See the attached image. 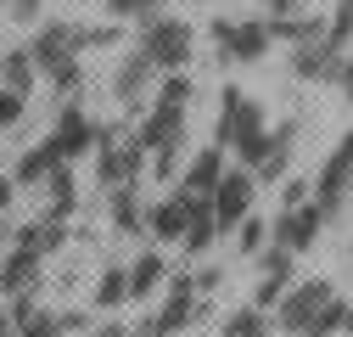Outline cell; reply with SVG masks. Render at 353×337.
Listing matches in <instances>:
<instances>
[{"instance_id":"cell-10","label":"cell","mask_w":353,"mask_h":337,"mask_svg":"<svg viewBox=\"0 0 353 337\" xmlns=\"http://www.w3.org/2000/svg\"><path fill=\"white\" fill-rule=\"evenodd\" d=\"M320 231H325L320 208H314V202H303V208H281V220L270 225V242H275V247H286L292 259H297V253H308V247L320 242Z\"/></svg>"},{"instance_id":"cell-7","label":"cell","mask_w":353,"mask_h":337,"mask_svg":"<svg viewBox=\"0 0 353 337\" xmlns=\"http://www.w3.org/2000/svg\"><path fill=\"white\" fill-rule=\"evenodd\" d=\"M292 270H297V259H292V253L286 247H263L258 253V287H252V309H263V315H270L281 298H286V292H292Z\"/></svg>"},{"instance_id":"cell-31","label":"cell","mask_w":353,"mask_h":337,"mask_svg":"<svg viewBox=\"0 0 353 337\" xmlns=\"http://www.w3.org/2000/svg\"><path fill=\"white\" fill-rule=\"evenodd\" d=\"M107 6H112V17H157L163 12V0H107Z\"/></svg>"},{"instance_id":"cell-26","label":"cell","mask_w":353,"mask_h":337,"mask_svg":"<svg viewBox=\"0 0 353 337\" xmlns=\"http://www.w3.org/2000/svg\"><path fill=\"white\" fill-rule=\"evenodd\" d=\"M270 34H275V39H286V46H303V39H320V34H325V23H320V17H275V23H270Z\"/></svg>"},{"instance_id":"cell-36","label":"cell","mask_w":353,"mask_h":337,"mask_svg":"<svg viewBox=\"0 0 353 337\" xmlns=\"http://www.w3.org/2000/svg\"><path fill=\"white\" fill-rule=\"evenodd\" d=\"M336 84H342V96H347V102H353V51H347V57H342V79H336Z\"/></svg>"},{"instance_id":"cell-35","label":"cell","mask_w":353,"mask_h":337,"mask_svg":"<svg viewBox=\"0 0 353 337\" xmlns=\"http://www.w3.org/2000/svg\"><path fill=\"white\" fill-rule=\"evenodd\" d=\"M263 12H270V23H275V17H292L297 0H263Z\"/></svg>"},{"instance_id":"cell-23","label":"cell","mask_w":353,"mask_h":337,"mask_svg":"<svg viewBox=\"0 0 353 337\" xmlns=\"http://www.w3.org/2000/svg\"><path fill=\"white\" fill-rule=\"evenodd\" d=\"M90 304H96V309H118V304H129V270H123V264L101 270V281L90 287Z\"/></svg>"},{"instance_id":"cell-25","label":"cell","mask_w":353,"mask_h":337,"mask_svg":"<svg viewBox=\"0 0 353 337\" xmlns=\"http://www.w3.org/2000/svg\"><path fill=\"white\" fill-rule=\"evenodd\" d=\"M219 337H270V315L252 309V304H241V309H230V315H225Z\"/></svg>"},{"instance_id":"cell-33","label":"cell","mask_w":353,"mask_h":337,"mask_svg":"<svg viewBox=\"0 0 353 337\" xmlns=\"http://www.w3.org/2000/svg\"><path fill=\"white\" fill-rule=\"evenodd\" d=\"M17 23H39V17H46V0H12V6H6Z\"/></svg>"},{"instance_id":"cell-14","label":"cell","mask_w":353,"mask_h":337,"mask_svg":"<svg viewBox=\"0 0 353 337\" xmlns=\"http://www.w3.org/2000/svg\"><path fill=\"white\" fill-rule=\"evenodd\" d=\"M292 141H297V124H292V118H286V124H275V130H263V157H258V168H252V180H263V186L286 180Z\"/></svg>"},{"instance_id":"cell-30","label":"cell","mask_w":353,"mask_h":337,"mask_svg":"<svg viewBox=\"0 0 353 337\" xmlns=\"http://www.w3.org/2000/svg\"><path fill=\"white\" fill-rule=\"evenodd\" d=\"M23 107H28V96H17V90L0 84V130H17V124H23Z\"/></svg>"},{"instance_id":"cell-32","label":"cell","mask_w":353,"mask_h":337,"mask_svg":"<svg viewBox=\"0 0 353 337\" xmlns=\"http://www.w3.org/2000/svg\"><path fill=\"white\" fill-rule=\"evenodd\" d=\"M308 197H314V186H308V180H286V186H281V208H303Z\"/></svg>"},{"instance_id":"cell-42","label":"cell","mask_w":353,"mask_h":337,"mask_svg":"<svg viewBox=\"0 0 353 337\" xmlns=\"http://www.w3.org/2000/svg\"><path fill=\"white\" fill-rule=\"evenodd\" d=\"M0 6H12V0H0Z\"/></svg>"},{"instance_id":"cell-39","label":"cell","mask_w":353,"mask_h":337,"mask_svg":"<svg viewBox=\"0 0 353 337\" xmlns=\"http://www.w3.org/2000/svg\"><path fill=\"white\" fill-rule=\"evenodd\" d=\"M96 337H129V326H101Z\"/></svg>"},{"instance_id":"cell-43","label":"cell","mask_w":353,"mask_h":337,"mask_svg":"<svg viewBox=\"0 0 353 337\" xmlns=\"http://www.w3.org/2000/svg\"><path fill=\"white\" fill-rule=\"evenodd\" d=\"M347 259H353V247H347Z\"/></svg>"},{"instance_id":"cell-3","label":"cell","mask_w":353,"mask_h":337,"mask_svg":"<svg viewBox=\"0 0 353 337\" xmlns=\"http://www.w3.org/2000/svg\"><path fill=\"white\" fill-rule=\"evenodd\" d=\"M219 124H213V146H247L252 135H263V107L241 90V84H225V96H219Z\"/></svg>"},{"instance_id":"cell-20","label":"cell","mask_w":353,"mask_h":337,"mask_svg":"<svg viewBox=\"0 0 353 337\" xmlns=\"http://www.w3.org/2000/svg\"><path fill=\"white\" fill-rule=\"evenodd\" d=\"M123 270H129V304H135V298H152L157 281H168V259H163L157 247H146L141 259H135V264H123Z\"/></svg>"},{"instance_id":"cell-37","label":"cell","mask_w":353,"mask_h":337,"mask_svg":"<svg viewBox=\"0 0 353 337\" xmlns=\"http://www.w3.org/2000/svg\"><path fill=\"white\" fill-rule=\"evenodd\" d=\"M6 202H12V175H0V214H6Z\"/></svg>"},{"instance_id":"cell-24","label":"cell","mask_w":353,"mask_h":337,"mask_svg":"<svg viewBox=\"0 0 353 337\" xmlns=\"http://www.w3.org/2000/svg\"><path fill=\"white\" fill-rule=\"evenodd\" d=\"M46 191H51V208H46V214H51V220H68V214H73V202H79V180H73V168H68V163L46 180Z\"/></svg>"},{"instance_id":"cell-8","label":"cell","mask_w":353,"mask_h":337,"mask_svg":"<svg viewBox=\"0 0 353 337\" xmlns=\"http://www.w3.org/2000/svg\"><path fill=\"white\" fill-rule=\"evenodd\" d=\"M101 130H107V124H96L90 113L79 107V102H62L51 141H57V152H62V163H68V157H84V152H96V146H101Z\"/></svg>"},{"instance_id":"cell-40","label":"cell","mask_w":353,"mask_h":337,"mask_svg":"<svg viewBox=\"0 0 353 337\" xmlns=\"http://www.w3.org/2000/svg\"><path fill=\"white\" fill-rule=\"evenodd\" d=\"M342 331H353V304L342 298Z\"/></svg>"},{"instance_id":"cell-12","label":"cell","mask_w":353,"mask_h":337,"mask_svg":"<svg viewBox=\"0 0 353 337\" xmlns=\"http://www.w3.org/2000/svg\"><path fill=\"white\" fill-rule=\"evenodd\" d=\"M342 57H347V51H336L325 34H320V39H303V46H292V73H297V79L336 84V79H342Z\"/></svg>"},{"instance_id":"cell-22","label":"cell","mask_w":353,"mask_h":337,"mask_svg":"<svg viewBox=\"0 0 353 337\" xmlns=\"http://www.w3.org/2000/svg\"><path fill=\"white\" fill-rule=\"evenodd\" d=\"M34 79H39V68H34L28 46H23V51H6V57H0V84H6V90L28 96V90H34Z\"/></svg>"},{"instance_id":"cell-18","label":"cell","mask_w":353,"mask_h":337,"mask_svg":"<svg viewBox=\"0 0 353 337\" xmlns=\"http://www.w3.org/2000/svg\"><path fill=\"white\" fill-rule=\"evenodd\" d=\"M62 242H68V220H51V214H39L34 225H23V231L12 236V247H28V253H39V259L57 253Z\"/></svg>"},{"instance_id":"cell-41","label":"cell","mask_w":353,"mask_h":337,"mask_svg":"<svg viewBox=\"0 0 353 337\" xmlns=\"http://www.w3.org/2000/svg\"><path fill=\"white\" fill-rule=\"evenodd\" d=\"M0 253H6V231H0Z\"/></svg>"},{"instance_id":"cell-15","label":"cell","mask_w":353,"mask_h":337,"mask_svg":"<svg viewBox=\"0 0 353 337\" xmlns=\"http://www.w3.org/2000/svg\"><path fill=\"white\" fill-rule=\"evenodd\" d=\"M152 79H157V68H152L141 51H129V57L118 62V73H112V96H118L129 113H135V107L146 102V90H152Z\"/></svg>"},{"instance_id":"cell-11","label":"cell","mask_w":353,"mask_h":337,"mask_svg":"<svg viewBox=\"0 0 353 337\" xmlns=\"http://www.w3.org/2000/svg\"><path fill=\"white\" fill-rule=\"evenodd\" d=\"M28 57H34V68L39 73H57V68H68V62H79V51H73V23H62V17H46V28L34 34V46H28Z\"/></svg>"},{"instance_id":"cell-5","label":"cell","mask_w":353,"mask_h":337,"mask_svg":"<svg viewBox=\"0 0 353 337\" xmlns=\"http://www.w3.org/2000/svg\"><path fill=\"white\" fill-rule=\"evenodd\" d=\"M141 168H146V152H141L135 135L118 141L112 130H101V146H96V180H101L107 191H112V186H135Z\"/></svg>"},{"instance_id":"cell-9","label":"cell","mask_w":353,"mask_h":337,"mask_svg":"<svg viewBox=\"0 0 353 337\" xmlns=\"http://www.w3.org/2000/svg\"><path fill=\"white\" fill-rule=\"evenodd\" d=\"M252 191H258V180L247 175V168H225V180L213 186V225L219 231H236L252 214Z\"/></svg>"},{"instance_id":"cell-29","label":"cell","mask_w":353,"mask_h":337,"mask_svg":"<svg viewBox=\"0 0 353 337\" xmlns=\"http://www.w3.org/2000/svg\"><path fill=\"white\" fill-rule=\"evenodd\" d=\"M236 231H241V236H236V247L247 253V259H258V253H263V247H270V225H263L258 214H247V220H241Z\"/></svg>"},{"instance_id":"cell-13","label":"cell","mask_w":353,"mask_h":337,"mask_svg":"<svg viewBox=\"0 0 353 337\" xmlns=\"http://www.w3.org/2000/svg\"><path fill=\"white\" fill-rule=\"evenodd\" d=\"M39 276H46V259L28 247H6L0 253V298H23V292L39 287Z\"/></svg>"},{"instance_id":"cell-19","label":"cell","mask_w":353,"mask_h":337,"mask_svg":"<svg viewBox=\"0 0 353 337\" xmlns=\"http://www.w3.org/2000/svg\"><path fill=\"white\" fill-rule=\"evenodd\" d=\"M185 225H191V214H185V197H180V191L163 197L152 214H146V231H152L157 242H180V236H185Z\"/></svg>"},{"instance_id":"cell-34","label":"cell","mask_w":353,"mask_h":337,"mask_svg":"<svg viewBox=\"0 0 353 337\" xmlns=\"http://www.w3.org/2000/svg\"><path fill=\"white\" fill-rule=\"evenodd\" d=\"M191 281H196V292H213L219 281H225V270H219V264H208V270H202V276H191Z\"/></svg>"},{"instance_id":"cell-2","label":"cell","mask_w":353,"mask_h":337,"mask_svg":"<svg viewBox=\"0 0 353 337\" xmlns=\"http://www.w3.org/2000/svg\"><path fill=\"white\" fill-rule=\"evenodd\" d=\"M308 186H314V197H308V202L320 208V220H325V225L342 220V208H347V197H353V130L331 146V157L320 163V175L308 180Z\"/></svg>"},{"instance_id":"cell-17","label":"cell","mask_w":353,"mask_h":337,"mask_svg":"<svg viewBox=\"0 0 353 337\" xmlns=\"http://www.w3.org/2000/svg\"><path fill=\"white\" fill-rule=\"evenodd\" d=\"M225 180V146H202L191 163H185V175H180V191H196V197H213V186Z\"/></svg>"},{"instance_id":"cell-27","label":"cell","mask_w":353,"mask_h":337,"mask_svg":"<svg viewBox=\"0 0 353 337\" xmlns=\"http://www.w3.org/2000/svg\"><path fill=\"white\" fill-rule=\"evenodd\" d=\"M191 96H196V84H191L185 73H163V84H157V102H163V107H180V113H185Z\"/></svg>"},{"instance_id":"cell-1","label":"cell","mask_w":353,"mask_h":337,"mask_svg":"<svg viewBox=\"0 0 353 337\" xmlns=\"http://www.w3.org/2000/svg\"><path fill=\"white\" fill-rule=\"evenodd\" d=\"M141 28V57L157 68V73H185V62H191V46H196V34H191V23H180V17H141L135 23Z\"/></svg>"},{"instance_id":"cell-21","label":"cell","mask_w":353,"mask_h":337,"mask_svg":"<svg viewBox=\"0 0 353 337\" xmlns=\"http://www.w3.org/2000/svg\"><path fill=\"white\" fill-rule=\"evenodd\" d=\"M107 214H112V225H118L123 236H135V231H146V208H141L135 186H112V191H107Z\"/></svg>"},{"instance_id":"cell-38","label":"cell","mask_w":353,"mask_h":337,"mask_svg":"<svg viewBox=\"0 0 353 337\" xmlns=\"http://www.w3.org/2000/svg\"><path fill=\"white\" fill-rule=\"evenodd\" d=\"M0 337H17V320H12L6 309H0Z\"/></svg>"},{"instance_id":"cell-16","label":"cell","mask_w":353,"mask_h":337,"mask_svg":"<svg viewBox=\"0 0 353 337\" xmlns=\"http://www.w3.org/2000/svg\"><path fill=\"white\" fill-rule=\"evenodd\" d=\"M62 168V152H57V141L46 135V141H34L23 157H17V168H12V186H46L51 175Z\"/></svg>"},{"instance_id":"cell-6","label":"cell","mask_w":353,"mask_h":337,"mask_svg":"<svg viewBox=\"0 0 353 337\" xmlns=\"http://www.w3.org/2000/svg\"><path fill=\"white\" fill-rule=\"evenodd\" d=\"M213 46H219L225 62H258L263 51L275 46L270 17H247V23H225V17H219V23H213Z\"/></svg>"},{"instance_id":"cell-4","label":"cell","mask_w":353,"mask_h":337,"mask_svg":"<svg viewBox=\"0 0 353 337\" xmlns=\"http://www.w3.org/2000/svg\"><path fill=\"white\" fill-rule=\"evenodd\" d=\"M331 304H336V287H331V281H297L286 298L275 304V326H281L286 337H303Z\"/></svg>"},{"instance_id":"cell-28","label":"cell","mask_w":353,"mask_h":337,"mask_svg":"<svg viewBox=\"0 0 353 337\" xmlns=\"http://www.w3.org/2000/svg\"><path fill=\"white\" fill-rule=\"evenodd\" d=\"M325 39H331L336 51L353 46V0H336V12H331V23H325Z\"/></svg>"}]
</instances>
